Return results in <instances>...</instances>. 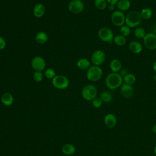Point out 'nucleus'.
<instances>
[{
	"instance_id": "4be33fe9",
	"label": "nucleus",
	"mask_w": 156,
	"mask_h": 156,
	"mask_svg": "<svg viewBox=\"0 0 156 156\" xmlns=\"http://www.w3.org/2000/svg\"><path fill=\"white\" fill-rule=\"evenodd\" d=\"M100 98L103 102L109 103L113 99V95L110 92L108 91H104L101 93Z\"/></svg>"
},
{
	"instance_id": "c9c22d12",
	"label": "nucleus",
	"mask_w": 156,
	"mask_h": 156,
	"mask_svg": "<svg viewBox=\"0 0 156 156\" xmlns=\"http://www.w3.org/2000/svg\"><path fill=\"white\" fill-rule=\"evenodd\" d=\"M152 131L154 133H156V124L154 125L152 127Z\"/></svg>"
},
{
	"instance_id": "423d86ee",
	"label": "nucleus",
	"mask_w": 156,
	"mask_h": 156,
	"mask_svg": "<svg viewBox=\"0 0 156 156\" xmlns=\"http://www.w3.org/2000/svg\"><path fill=\"white\" fill-rule=\"evenodd\" d=\"M98 37L102 41L106 43H112L114 38L113 31L107 27H102L99 30Z\"/></svg>"
},
{
	"instance_id": "f03ea898",
	"label": "nucleus",
	"mask_w": 156,
	"mask_h": 156,
	"mask_svg": "<svg viewBox=\"0 0 156 156\" xmlns=\"http://www.w3.org/2000/svg\"><path fill=\"white\" fill-rule=\"evenodd\" d=\"M142 21L140 12L138 11H131L126 16L125 23L130 28H133L139 26Z\"/></svg>"
},
{
	"instance_id": "ddd939ff",
	"label": "nucleus",
	"mask_w": 156,
	"mask_h": 156,
	"mask_svg": "<svg viewBox=\"0 0 156 156\" xmlns=\"http://www.w3.org/2000/svg\"><path fill=\"white\" fill-rule=\"evenodd\" d=\"M104 123L107 127L113 128L117 123V118L115 115L108 113L104 118Z\"/></svg>"
},
{
	"instance_id": "f3484780",
	"label": "nucleus",
	"mask_w": 156,
	"mask_h": 156,
	"mask_svg": "<svg viewBox=\"0 0 156 156\" xmlns=\"http://www.w3.org/2000/svg\"><path fill=\"white\" fill-rule=\"evenodd\" d=\"M109 66L112 73H119L122 69V63L118 59H113L110 62Z\"/></svg>"
},
{
	"instance_id": "aec40b11",
	"label": "nucleus",
	"mask_w": 156,
	"mask_h": 156,
	"mask_svg": "<svg viewBox=\"0 0 156 156\" xmlns=\"http://www.w3.org/2000/svg\"><path fill=\"white\" fill-rule=\"evenodd\" d=\"M131 3L129 0H119L117 4L118 9L121 11H126L129 10L130 7Z\"/></svg>"
},
{
	"instance_id": "6ab92c4d",
	"label": "nucleus",
	"mask_w": 156,
	"mask_h": 156,
	"mask_svg": "<svg viewBox=\"0 0 156 156\" xmlns=\"http://www.w3.org/2000/svg\"><path fill=\"white\" fill-rule=\"evenodd\" d=\"M35 39L37 43L39 44H44L47 42L48 40V37L46 33H45L44 32L41 31L38 32L36 34Z\"/></svg>"
},
{
	"instance_id": "7ed1b4c3",
	"label": "nucleus",
	"mask_w": 156,
	"mask_h": 156,
	"mask_svg": "<svg viewBox=\"0 0 156 156\" xmlns=\"http://www.w3.org/2000/svg\"><path fill=\"white\" fill-rule=\"evenodd\" d=\"M103 71L99 66H91L87 71V77L91 82L99 81L102 77Z\"/></svg>"
},
{
	"instance_id": "1a4fd4ad",
	"label": "nucleus",
	"mask_w": 156,
	"mask_h": 156,
	"mask_svg": "<svg viewBox=\"0 0 156 156\" xmlns=\"http://www.w3.org/2000/svg\"><path fill=\"white\" fill-rule=\"evenodd\" d=\"M143 39L144 46L150 50L156 49V34L153 32L146 33Z\"/></svg>"
},
{
	"instance_id": "e433bc0d",
	"label": "nucleus",
	"mask_w": 156,
	"mask_h": 156,
	"mask_svg": "<svg viewBox=\"0 0 156 156\" xmlns=\"http://www.w3.org/2000/svg\"><path fill=\"white\" fill-rule=\"evenodd\" d=\"M152 68H153V69L154 71L156 73V61L153 63V66H152Z\"/></svg>"
},
{
	"instance_id": "5701e85b",
	"label": "nucleus",
	"mask_w": 156,
	"mask_h": 156,
	"mask_svg": "<svg viewBox=\"0 0 156 156\" xmlns=\"http://www.w3.org/2000/svg\"><path fill=\"white\" fill-rule=\"evenodd\" d=\"M140 15L142 19L149 20L152 18L153 15V12L150 8L146 7L141 10V11L140 12Z\"/></svg>"
},
{
	"instance_id": "20e7f679",
	"label": "nucleus",
	"mask_w": 156,
	"mask_h": 156,
	"mask_svg": "<svg viewBox=\"0 0 156 156\" xmlns=\"http://www.w3.org/2000/svg\"><path fill=\"white\" fill-rule=\"evenodd\" d=\"M98 90L93 84H88L85 85L82 90V96L87 101H93L96 98Z\"/></svg>"
},
{
	"instance_id": "2eb2a0df",
	"label": "nucleus",
	"mask_w": 156,
	"mask_h": 156,
	"mask_svg": "<svg viewBox=\"0 0 156 156\" xmlns=\"http://www.w3.org/2000/svg\"><path fill=\"white\" fill-rule=\"evenodd\" d=\"M130 50L135 54H139L143 50V46L139 41H132L129 43V45Z\"/></svg>"
},
{
	"instance_id": "0eeeda50",
	"label": "nucleus",
	"mask_w": 156,
	"mask_h": 156,
	"mask_svg": "<svg viewBox=\"0 0 156 156\" xmlns=\"http://www.w3.org/2000/svg\"><path fill=\"white\" fill-rule=\"evenodd\" d=\"M111 21L115 26L121 27L125 23L126 16L120 10H116L111 15Z\"/></svg>"
},
{
	"instance_id": "393cba45",
	"label": "nucleus",
	"mask_w": 156,
	"mask_h": 156,
	"mask_svg": "<svg viewBox=\"0 0 156 156\" xmlns=\"http://www.w3.org/2000/svg\"><path fill=\"white\" fill-rule=\"evenodd\" d=\"M113 41L117 46H122L126 43V38L121 35H118L114 37Z\"/></svg>"
},
{
	"instance_id": "c85d7f7f",
	"label": "nucleus",
	"mask_w": 156,
	"mask_h": 156,
	"mask_svg": "<svg viewBox=\"0 0 156 156\" xmlns=\"http://www.w3.org/2000/svg\"><path fill=\"white\" fill-rule=\"evenodd\" d=\"M44 76L49 79H52L55 76V71L52 68H48L44 72Z\"/></svg>"
},
{
	"instance_id": "f8f14e48",
	"label": "nucleus",
	"mask_w": 156,
	"mask_h": 156,
	"mask_svg": "<svg viewBox=\"0 0 156 156\" xmlns=\"http://www.w3.org/2000/svg\"><path fill=\"white\" fill-rule=\"evenodd\" d=\"M120 92L123 97L126 98H129L133 96L134 90L132 85H130L124 83H122V85L121 86Z\"/></svg>"
},
{
	"instance_id": "6e6552de",
	"label": "nucleus",
	"mask_w": 156,
	"mask_h": 156,
	"mask_svg": "<svg viewBox=\"0 0 156 156\" xmlns=\"http://www.w3.org/2000/svg\"><path fill=\"white\" fill-rule=\"evenodd\" d=\"M68 10L74 14H79L83 12L84 4L81 0H71L68 4Z\"/></svg>"
},
{
	"instance_id": "a878e982",
	"label": "nucleus",
	"mask_w": 156,
	"mask_h": 156,
	"mask_svg": "<svg viewBox=\"0 0 156 156\" xmlns=\"http://www.w3.org/2000/svg\"><path fill=\"white\" fill-rule=\"evenodd\" d=\"M94 5L99 10H104L107 7V0H94Z\"/></svg>"
},
{
	"instance_id": "473e14b6",
	"label": "nucleus",
	"mask_w": 156,
	"mask_h": 156,
	"mask_svg": "<svg viewBox=\"0 0 156 156\" xmlns=\"http://www.w3.org/2000/svg\"><path fill=\"white\" fill-rule=\"evenodd\" d=\"M122 77H124V76H125L127 74H128L129 73L127 72V70L126 69H124V68H122L120 71H119V72L118 73Z\"/></svg>"
},
{
	"instance_id": "7c9ffc66",
	"label": "nucleus",
	"mask_w": 156,
	"mask_h": 156,
	"mask_svg": "<svg viewBox=\"0 0 156 156\" xmlns=\"http://www.w3.org/2000/svg\"><path fill=\"white\" fill-rule=\"evenodd\" d=\"M102 102H103L100 97L99 98L96 97L92 101V105L95 108H99L101 107Z\"/></svg>"
},
{
	"instance_id": "b1692460",
	"label": "nucleus",
	"mask_w": 156,
	"mask_h": 156,
	"mask_svg": "<svg viewBox=\"0 0 156 156\" xmlns=\"http://www.w3.org/2000/svg\"><path fill=\"white\" fill-rule=\"evenodd\" d=\"M122 78H123V81L125 82V83L130 85H132L133 84H134L136 80L135 76L131 73L127 74Z\"/></svg>"
},
{
	"instance_id": "dca6fc26",
	"label": "nucleus",
	"mask_w": 156,
	"mask_h": 156,
	"mask_svg": "<svg viewBox=\"0 0 156 156\" xmlns=\"http://www.w3.org/2000/svg\"><path fill=\"white\" fill-rule=\"evenodd\" d=\"M1 101L2 104L4 105L10 106L13 102V97L10 93L5 92L1 96Z\"/></svg>"
},
{
	"instance_id": "58836bf2",
	"label": "nucleus",
	"mask_w": 156,
	"mask_h": 156,
	"mask_svg": "<svg viewBox=\"0 0 156 156\" xmlns=\"http://www.w3.org/2000/svg\"><path fill=\"white\" fill-rule=\"evenodd\" d=\"M154 154H155V155H156V146H155V148H154Z\"/></svg>"
},
{
	"instance_id": "9b49d317",
	"label": "nucleus",
	"mask_w": 156,
	"mask_h": 156,
	"mask_svg": "<svg viewBox=\"0 0 156 156\" xmlns=\"http://www.w3.org/2000/svg\"><path fill=\"white\" fill-rule=\"evenodd\" d=\"M31 66L35 71H42L46 67V61L43 57L36 56L32 58Z\"/></svg>"
},
{
	"instance_id": "9d476101",
	"label": "nucleus",
	"mask_w": 156,
	"mask_h": 156,
	"mask_svg": "<svg viewBox=\"0 0 156 156\" xmlns=\"http://www.w3.org/2000/svg\"><path fill=\"white\" fill-rule=\"evenodd\" d=\"M105 60V54L102 50L94 51L91 57V60L94 65L100 66Z\"/></svg>"
},
{
	"instance_id": "c756f323",
	"label": "nucleus",
	"mask_w": 156,
	"mask_h": 156,
	"mask_svg": "<svg viewBox=\"0 0 156 156\" xmlns=\"http://www.w3.org/2000/svg\"><path fill=\"white\" fill-rule=\"evenodd\" d=\"M34 79L37 82H41L43 79V74L41 71H35L33 76Z\"/></svg>"
},
{
	"instance_id": "72a5a7b5",
	"label": "nucleus",
	"mask_w": 156,
	"mask_h": 156,
	"mask_svg": "<svg viewBox=\"0 0 156 156\" xmlns=\"http://www.w3.org/2000/svg\"><path fill=\"white\" fill-rule=\"evenodd\" d=\"M119 0H107V2L109 4H113V5H116L118 4Z\"/></svg>"
},
{
	"instance_id": "cd10ccee",
	"label": "nucleus",
	"mask_w": 156,
	"mask_h": 156,
	"mask_svg": "<svg viewBox=\"0 0 156 156\" xmlns=\"http://www.w3.org/2000/svg\"><path fill=\"white\" fill-rule=\"evenodd\" d=\"M119 32H120V35L126 37L129 36L130 34V27H129L127 25H123L120 27Z\"/></svg>"
},
{
	"instance_id": "4468645a",
	"label": "nucleus",
	"mask_w": 156,
	"mask_h": 156,
	"mask_svg": "<svg viewBox=\"0 0 156 156\" xmlns=\"http://www.w3.org/2000/svg\"><path fill=\"white\" fill-rule=\"evenodd\" d=\"M46 12V7L44 4L38 3L35 4L33 8V14L37 18L42 17Z\"/></svg>"
},
{
	"instance_id": "412c9836",
	"label": "nucleus",
	"mask_w": 156,
	"mask_h": 156,
	"mask_svg": "<svg viewBox=\"0 0 156 156\" xmlns=\"http://www.w3.org/2000/svg\"><path fill=\"white\" fill-rule=\"evenodd\" d=\"M76 151V148L74 145L71 144H64L62 147V152L64 154L67 155H71L73 154Z\"/></svg>"
},
{
	"instance_id": "39448f33",
	"label": "nucleus",
	"mask_w": 156,
	"mask_h": 156,
	"mask_svg": "<svg viewBox=\"0 0 156 156\" xmlns=\"http://www.w3.org/2000/svg\"><path fill=\"white\" fill-rule=\"evenodd\" d=\"M53 86L59 90H64L69 87V80L66 76L63 75H56L52 79Z\"/></svg>"
},
{
	"instance_id": "4c0bfd02",
	"label": "nucleus",
	"mask_w": 156,
	"mask_h": 156,
	"mask_svg": "<svg viewBox=\"0 0 156 156\" xmlns=\"http://www.w3.org/2000/svg\"><path fill=\"white\" fill-rule=\"evenodd\" d=\"M154 79L155 81H156V74L154 76Z\"/></svg>"
},
{
	"instance_id": "f704fd0d",
	"label": "nucleus",
	"mask_w": 156,
	"mask_h": 156,
	"mask_svg": "<svg viewBox=\"0 0 156 156\" xmlns=\"http://www.w3.org/2000/svg\"><path fill=\"white\" fill-rule=\"evenodd\" d=\"M108 9L110 11H112L115 9V5H113V4H109V5L108 6Z\"/></svg>"
},
{
	"instance_id": "f257e3e1",
	"label": "nucleus",
	"mask_w": 156,
	"mask_h": 156,
	"mask_svg": "<svg viewBox=\"0 0 156 156\" xmlns=\"http://www.w3.org/2000/svg\"><path fill=\"white\" fill-rule=\"evenodd\" d=\"M123 78L118 73H111L108 74L105 80L106 87L110 90H115L122 84Z\"/></svg>"
},
{
	"instance_id": "2f4dec72",
	"label": "nucleus",
	"mask_w": 156,
	"mask_h": 156,
	"mask_svg": "<svg viewBox=\"0 0 156 156\" xmlns=\"http://www.w3.org/2000/svg\"><path fill=\"white\" fill-rule=\"evenodd\" d=\"M6 44L7 43L3 37L0 36V51L3 50L5 48Z\"/></svg>"
},
{
	"instance_id": "a211bd4d",
	"label": "nucleus",
	"mask_w": 156,
	"mask_h": 156,
	"mask_svg": "<svg viewBox=\"0 0 156 156\" xmlns=\"http://www.w3.org/2000/svg\"><path fill=\"white\" fill-rule=\"evenodd\" d=\"M77 66L80 69L86 70L91 66V64L90 62L87 58H81L77 60Z\"/></svg>"
},
{
	"instance_id": "bb28decb",
	"label": "nucleus",
	"mask_w": 156,
	"mask_h": 156,
	"mask_svg": "<svg viewBox=\"0 0 156 156\" xmlns=\"http://www.w3.org/2000/svg\"><path fill=\"white\" fill-rule=\"evenodd\" d=\"M146 34V32L145 30L141 27H136L134 30V35L137 38H143Z\"/></svg>"
}]
</instances>
